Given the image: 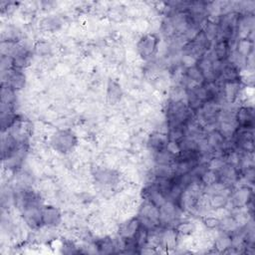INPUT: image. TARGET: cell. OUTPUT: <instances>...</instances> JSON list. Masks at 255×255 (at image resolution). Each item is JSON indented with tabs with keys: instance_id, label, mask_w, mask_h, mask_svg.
<instances>
[{
	"instance_id": "obj_1",
	"label": "cell",
	"mask_w": 255,
	"mask_h": 255,
	"mask_svg": "<svg viewBox=\"0 0 255 255\" xmlns=\"http://www.w3.org/2000/svg\"><path fill=\"white\" fill-rule=\"evenodd\" d=\"M193 111L184 101H171L166 108V122L168 129L186 128L192 120Z\"/></svg>"
},
{
	"instance_id": "obj_2",
	"label": "cell",
	"mask_w": 255,
	"mask_h": 255,
	"mask_svg": "<svg viewBox=\"0 0 255 255\" xmlns=\"http://www.w3.org/2000/svg\"><path fill=\"white\" fill-rule=\"evenodd\" d=\"M138 219L141 225L148 228L150 231L159 226V207L149 200H145L140 207Z\"/></svg>"
},
{
	"instance_id": "obj_3",
	"label": "cell",
	"mask_w": 255,
	"mask_h": 255,
	"mask_svg": "<svg viewBox=\"0 0 255 255\" xmlns=\"http://www.w3.org/2000/svg\"><path fill=\"white\" fill-rule=\"evenodd\" d=\"M76 143L77 139L75 135L68 130L57 132L56 134H54L51 140L53 148L60 153L70 152L76 146Z\"/></svg>"
},
{
	"instance_id": "obj_4",
	"label": "cell",
	"mask_w": 255,
	"mask_h": 255,
	"mask_svg": "<svg viewBox=\"0 0 255 255\" xmlns=\"http://www.w3.org/2000/svg\"><path fill=\"white\" fill-rule=\"evenodd\" d=\"M2 85L12 88L14 91H19L24 88L26 77L21 69L12 68L8 71L1 72Z\"/></svg>"
},
{
	"instance_id": "obj_5",
	"label": "cell",
	"mask_w": 255,
	"mask_h": 255,
	"mask_svg": "<svg viewBox=\"0 0 255 255\" xmlns=\"http://www.w3.org/2000/svg\"><path fill=\"white\" fill-rule=\"evenodd\" d=\"M159 39L155 34L144 35L137 44L139 55L144 59L152 58L158 51Z\"/></svg>"
},
{
	"instance_id": "obj_6",
	"label": "cell",
	"mask_w": 255,
	"mask_h": 255,
	"mask_svg": "<svg viewBox=\"0 0 255 255\" xmlns=\"http://www.w3.org/2000/svg\"><path fill=\"white\" fill-rule=\"evenodd\" d=\"M61 221L62 216L58 208L51 205H46L42 207V223H43L44 225L54 227L59 225Z\"/></svg>"
},
{
	"instance_id": "obj_7",
	"label": "cell",
	"mask_w": 255,
	"mask_h": 255,
	"mask_svg": "<svg viewBox=\"0 0 255 255\" xmlns=\"http://www.w3.org/2000/svg\"><path fill=\"white\" fill-rule=\"evenodd\" d=\"M168 142H169V139L166 133L155 132L149 138L148 147L153 153L158 154L166 149Z\"/></svg>"
},
{
	"instance_id": "obj_8",
	"label": "cell",
	"mask_w": 255,
	"mask_h": 255,
	"mask_svg": "<svg viewBox=\"0 0 255 255\" xmlns=\"http://www.w3.org/2000/svg\"><path fill=\"white\" fill-rule=\"evenodd\" d=\"M253 120V110L249 107H241L235 114V121L240 129H252Z\"/></svg>"
},
{
	"instance_id": "obj_9",
	"label": "cell",
	"mask_w": 255,
	"mask_h": 255,
	"mask_svg": "<svg viewBox=\"0 0 255 255\" xmlns=\"http://www.w3.org/2000/svg\"><path fill=\"white\" fill-rule=\"evenodd\" d=\"M140 227H141V223L138 218L128 220L127 222L121 224L119 228V236L122 237L123 239L132 238L136 235Z\"/></svg>"
},
{
	"instance_id": "obj_10",
	"label": "cell",
	"mask_w": 255,
	"mask_h": 255,
	"mask_svg": "<svg viewBox=\"0 0 255 255\" xmlns=\"http://www.w3.org/2000/svg\"><path fill=\"white\" fill-rule=\"evenodd\" d=\"M223 82H235L240 81V72L238 66L232 62H223L221 75Z\"/></svg>"
},
{
	"instance_id": "obj_11",
	"label": "cell",
	"mask_w": 255,
	"mask_h": 255,
	"mask_svg": "<svg viewBox=\"0 0 255 255\" xmlns=\"http://www.w3.org/2000/svg\"><path fill=\"white\" fill-rule=\"evenodd\" d=\"M223 96L225 97V99L229 103L235 101L240 94V83H239V81L223 82Z\"/></svg>"
},
{
	"instance_id": "obj_12",
	"label": "cell",
	"mask_w": 255,
	"mask_h": 255,
	"mask_svg": "<svg viewBox=\"0 0 255 255\" xmlns=\"http://www.w3.org/2000/svg\"><path fill=\"white\" fill-rule=\"evenodd\" d=\"M230 54V46L229 42L224 39H219L215 47L214 55L217 60L221 62H225Z\"/></svg>"
},
{
	"instance_id": "obj_13",
	"label": "cell",
	"mask_w": 255,
	"mask_h": 255,
	"mask_svg": "<svg viewBox=\"0 0 255 255\" xmlns=\"http://www.w3.org/2000/svg\"><path fill=\"white\" fill-rule=\"evenodd\" d=\"M208 148L214 150H223L225 145V138L220 131H211L205 139Z\"/></svg>"
},
{
	"instance_id": "obj_14",
	"label": "cell",
	"mask_w": 255,
	"mask_h": 255,
	"mask_svg": "<svg viewBox=\"0 0 255 255\" xmlns=\"http://www.w3.org/2000/svg\"><path fill=\"white\" fill-rule=\"evenodd\" d=\"M95 178L97 182H99L102 185H113L117 181V175L114 171L111 169L104 168V169H99V171L95 174Z\"/></svg>"
},
{
	"instance_id": "obj_15",
	"label": "cell",
	"mask_w": 255,
	"mask_h": 255,
	"mask_svg": "<svg viewBox=\"0 0 255 255\" xmlns=\"http://www.w3.org/2000/svg\"><path fill=\"white\" fill-rule=\"evenodd\" d=\"M108 100L111 104H116L121 100L122 97V89L120 85L115 81H110L108 85V92H107Z\"/></svg>"
},
{
	"instance_id": "obj_16",
	"label": "cell",
	"mask_w": 255,
	"mask_h": 255,
	"mask_svg": "<svg viewBox=\"0 0 255 255\" xmlns=\"http://www.w3.org/2000/svg\"><path fill=\"white\" fill-rule=\"evenodd\" d=\"M209 206L220 209V208H225L226 204L228 203V195L225 193H217V194H211L208 200Z\"/></svg>"
},
{
	"instance_id": "obj_17",
	"label": "cell",
	"mask_w": 255,
	"mask_h": 255,
	"mask_svg": "<svg viewBox=\"0 0 255 255\" xmlns=\"http://www.w3.org/2000/svg\"><path fill=\"white\" fill-rule=\"evenodd\" d=\"M15 92L12 88L1 85V105L14 106L15 102Z\"/></svg>"
},
{
	"instance_id": "obj_18",
	"label": "cell",
	"mask_w": 255,
	"mask_h": 255,
	"mask_svg": "<svg viewBox=\"0 0 255 255\" xmlns=\"http://www.w3.org/2000/svg\"><path fill=\"white\" fill-rule=\"evenodd\" d=\"M96 247L101 253H112L115 252L116 244L110 237H104L96 243Z\"/></svg>"
},
{
	"instance_id": "obj_19",
	"label": "cell",
	"mask_w": 255,
	"mask_h": 255,
	"mask_svg": "<svg viewBox=\"0 0 255 255\" xmlns=\"http://www.w3.org/2000/svg\"><path fill=\"white\" fill-rule=\"evenodd\" d=\"M233 203L236 205V206H242V205H245V204H248V200H249V191L246 188H243V189H240L238 190L233 197L231 198Z\"/></svg>"
},
{
	"instance_id": "obj_20",
	"label": "cell",
	"mask_w": 255,
	"mask_h": 255,
	"mask_svg": "<svg viewBox=\"0 0 255 255\" xmlns=\"http://www.w3.org/2000/svg\"><path fill=\"white\" fill-rule=\"evenodd\" d=\"M175 229L178 231L179 234L188 236L195 231V225L191 222H180Z\"/></svg>"
},
{
	"instance_id": "obj_21",
	"label": "cell",
	"mask_w": 255,
	"mask_h": 255,
	"mask_svg": "<svg viewBox=\"0 0 255 255\" xmlns=\"http://www.w3.org/2000/svg\"><path fill=\"white\" fill-rule=\"evenodd\" d=\"M252 51V42L247 39H241L238 42V51L237 53L242 57H248L250 55V52Z\"/></svg>"
},
{
	"instance_id": "obj_22",
	"label": "cell",
	"mask_w": 255,
	"mask_h": 255,
	"mask_svg": "<svg viewBox=\"0 0 255 255\" xmlns=\"http://www.w3.org/2000/svg\"><path fill=\"white\" fill-rule=\"evenodd\" d=\"M0 65H1V72L8 71L14 68V60L10 55H1V60H0Z\"/></svg>"
},
{
	"instance_id": "obj_23",
	"label": "cell",
	"mask_w": 255,
	"mask_h": 255,
	"mask_svg": "<svg viewBox=\"0 0 255 255\" xmlns=\"http://www.w3.org/2000/svg\"><path fill=\"white\" fill-rule=\"evenodd\" d=\"M204 224L209 229H216L221 227V220L216 217H209L204 220Z\"/></svg>"
}]
</instances>
